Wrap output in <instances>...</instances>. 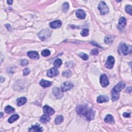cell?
<instances>
[{
    "label": "cell",
    "mask_w": 132,
    "mask_h": 132,
    "mask_svg": "<svg viewBox=\"0 0 132 132\" xmlns=\"http://www.w3.org/2000/svg\"><path fill=\"white\" fill-rule=\"evenodd\" d=\"M119 50L123 55H127L130 54L132 52V46L130 45H127L125 44H121L120 45Z\"/></svg>",
    "instance_id": "1"
},
{
    "label": "cell",
    "mask_w": 132,
    "mask_h": 132,
    "mask_svg": "<svg viewBox=\"0 0 132 132\" xmlns=\"http://www.w3.org/2000/svg\"><path fill=\"white\" fill-rule=\"evenodd\" d=\"M51 30L47 29H44L41 30L40 32L38 33V36L40 40L44 41L50 37V35H51Z\"/></svg>",
    "instance_id": "2"
},
{
    "label": "cell",
    "mask_w": 132,
    "mask_h": 132,
    "mask_svg": "<svg viewBox=\"0 0 132 132\" xmlns=\"http://www.w3.org/2000/svg\"><path fill=\"white\" fill-rule=\"evenodd\" d=\"M98 9L102 15H105L109 13V8L104 2H101L98 5Z\"/></svg>",
    "instance_id": "3"
},
{
    "label": "cell",
    "mask_w": 132,
    "mask_h": 132,
    "mask_svg": "<svg viewBox=\"0 0 132 132\" xmlns=\"http://www.w3.org/2000/svg\"><path fill=\"white\" fill-rule=\"evenodd\" d=\"M100 82L101 86L103 87H107L110 84L109 80L108 79V77L105 74H102L100 76Z\"/></svg>",
    "instance_id": "4"
},
{
    "label": "cell",
    "mask_w": 132,
    "mask_h": 132,
    "mask_svg": "<svg viewBox=\"0 0 132 132\" xmlns=\"http://www.w3.org/2000/svg\"><path fill=\"white\" fill-rule=\"evenodd\" d=\"M95 112L94 110H93L92 108H88V109L85 115V117H86L88 121H91L95 118Z\"/></svg>",
    "instance_id": "5"
},
{
    "label": "cell",
    "mask_w": 132,
    "mask_h": 132,
    "mask_svg": "<svg viewBox=\"0 0 132 132\" xmlns=\"http://www.w3.org/2000/svg\"><path fill=\"white\" fill-rule=\"evenodd\" d=\"M88 108L87 106L86 105H79L77 106L76 108V112L77 114H79L81 116H85L86 112H87V110L88 109Z\"/></svg>",
    "instance_id": "6"
},
{
    "label": "cell",
    "mask_w": 132,
    "mask_h": 132,
    "mask_svg": "<svg viewBox=\"0 0 132 132\" xmlns=\"http://www.w3.org/2000/svg\"><path fill=\"white\" fill-rule=\"evenodd\" d=\"M73 84L70 81H66L64 82L61 86V90L63 92L68 91L73 87Z\"/></svg>",
    "instance_id": "7"
},
{
    "label": "cell",
    "mask_w": 132,
    "mask_h": 132,
    "mask_svg": "<svg viewBox=\"0 0 132 132\" xmlns=\"http://www.w3.org/2000/svg\"><path fill=\"white\" fill-rule=\"evenodd\" d=\"M115 64V59L113 56H108L106 62L105 63V66L107 69H111L114 67V65Z\"/></svg>",
    "instance_id": "8"
},
{
    "label": "cell",
    "mask_w": 132,
    "mask_h": 132,
    "mask_svg": "<svg viewBox=\"0 0 132 132\" xmlns=\"http://www.w3.org/2000/svg\"><path fill=\"white\" fill-rule=\"evenodd\" d=\"M53 94L58 99H61L63 96V92L61 91V89L57 87H55L53 89Z\"/></svg>",
    "instance_id": "9"
},
{
    "label": "cell",
    "mask_w": 132,
    "mask_h": 132,
    "mask_svg": "<svg viewBox=\"0 0 132 132\" xmlns=\"http://www.w3.org/2000/svg\"><path fill=\"white\" fill-rule=\"evenodd\" d=\"M43 110L44 114L48 116H52L55 113V110L54 109L48 105H45L43 107Z\"/></svg>",
    "instance_id": "10"
},
{
    "label": "cell",
    "mask_w": 132,
    "mask_h": 132,
    "mask_svg": "<svg viewBox=\"0 0 132 132\" xmlns=\"http://www.w3.org/2000/svg\"><path fill=\"white\" fill-rule=\"evenodd\" d=\"M125 84L123 83V81H120V82L116 85V86L112 88V90H114L116 92H119L121 91L122 89L125 88Z\"/></svg>",
    "instance_id": "11"
},
{
    "label": "cell",
    "mask_w": 132,
    "mask_h": 132,
    "mask_svg": "<svg viewBox=\"0 0 132 132\" xmlns=\"http://www.w3.org/2000/svg\"><path fill=\"white\" fill-rule=\"evenodd\" d=\"M59 74V71L55 68H51L47 71L46 74L49 77H53L56 76Z\"/></svg>",
    "instance_id": "12"
},
{
    "label": "cell",
    "mask_w": 132,
    "mask_h": 132,
    "mask_svg": "<svg viewBox=\"0 0 132 132\" xmlns=\"http://www.w3.org/2000/svg\"><path fill=\"white\" fill-rule=\"evenodd\" d=\"M62 22L60 20H56L50 23V26L52 29H57L59 28L61 26Z\"/></svg>",
    "instance_id": "13"
},
{
    "label": "cell",
    "mask_w": 132,
    "mask_h": 132,
    "mask_svg": "<svg viewBox=\"0 0 132 132\" xmlns=\"http://www.w3.org/2000/svg\"><path fill=\"white\" fill-rule=\"evenodd\" d=\"M44 131L42 127H40L39 125H32L29 129V132H41Z\"/></svg>",
    "instance_id": "14"
},
{
    "label": "cell",
    "mask_w": 132,
    "mask_h": 132,
    "mask_svg": "<svg viewBox=\"0 0 132 132\" xmlns=\"http://www.w3.org/2000/svg\"><path fill=\"white\" fill-rule=\"evenodd\" d=\"M28 56L33 59H39V55L36 51H29L28 52Z\"/></svg>",
    "instance_id": "15"
},
{
    "label": "cell",
    "mask_w": 132,
    "mask_h": 132,
    "mask_svg": "<svg viewBox=\"0 0 132 132\" xmlns=\"http://www.w3.org/2000/svg\"><path fill=\"white\" fill-rule=\"evenodd\" d=\"M39 84L41 86V87H42L44 88L49 87L50 86H51L52 85V82H51V81H45L44 80H41L40 81Z\"/></svg>",
    "instance_id": "16"
},
{
    "label": "cell",
    "mask_w": 132,
    "mask_h": 132,
    "mask_svg": "<svg viewBox=\"0 0 132 132\" xmlns=\"http://www.w3.org/2000/svg\"><path fill=\"white\" fill-rule=\"evenodd\" d=\"M109 101V97L106 95H100L97 98V102L102 103L104 102H107Z\"/></svg>",
    "instance_id": "17"
},
{
    "label": "cell",
    "mask_w": 132,
    "mask_h": 132,
    "mask_svg": "<svg viewBox=\"0 0 132 132\" xmlns=\"http://www.w3.org/2000/svg\"><path fill=\"white\" fill-rule=\"evenodd\" d=\"M76 17L81 19H84L86 18V14L82 9H78L76 11Z\"/></svg>",
    "instance_id": "18"
},
{
    "label": "cell",
    "mask_w": 132,
    "mask_h": 132,
    "mask_svg": "<svg viewBox=\"0 0 132 132\" xmlns=\"http://www.w3.org/2000/svg\"><path fill=\"white\" fill-rule=\"evenodd\" d=\"M126 24V20L125 18L121 17L120 19L118 24V29H121L123 28H125Z\"/></svg>",
    "instance_id": "19"
},
{
    "label": "cell",
    "mask_w": 132,
    "mask_h": 132,
    "mask_svg": "<svg viewBox=\"0 0 132 132\" xmlns=\"http://www.w3.org/2000/svg\"><path fill=\"white\" fill-rule=\"evenodd\" d=\"M27 102V99L25 97H21L17 99V103L18 106H21L24 105Z\"/></svg>",
    "instance_id": "20"
},
{
    "label": "cell",
    "mask_w": 132,
    "mask_h": 132,
    "mask_svg": "<svg viewBox=\"0 0 132 132\" xmlns=\"http://www.w3.org/2000/svg\"><path fill=\"white\" fill-rule=\"evenodd\" d=\"M104 121L108 124H114L115 123L114 117L111 115H107L104 119Z\"/></svg>",
    "instance_id": "21"
},
{
    "label": "cell",
    "mask_w": 132,
    "mask_h": 132,
    "mask_svg": "<svg viewBox=\"0 0 132 132\" xmlns=\"http://www.w3.org/2000/svg\"><path fill=\"white\" fill-rule=\"evenodd\" d=\"M50 120H51V118H50V116L44 115L40 117V121L42 123H46L50 121Z\"/></svg>",
    "instance_id": "22"
},
{
    "label": "cell",
    "mask_w": 132,
    "mask_h": 132,
    "mask_svg": "<svg viewBox=\"0 0 132 132\" xmlns=\"http://www.w3.org/2000/svg\"><path fill=\"white\" fill-rule=\"evenodd\" d=\"M114 36L112 35H107L104 38V42L106 44H110L113 42Z\"/></svg>",
    "instance_id": "23"
},
{
    "label": "cell",
    "mask_w": 132,
    "mask_h": 132,
    "mask_svg": "<svg viewBox=\"0 0 132 132\" xmlns=\"http://www.w3.org/2000/svg\"><path fill=\"white\" fill-rule=\"evenodd\" d=\"M111 97H112V100L113 101H116V100H118L119 99V97H120L119 92H116L112 89Z\"/></svg>",
    "instance_id": "24"
},
{
    "label": "cell",
    "mask_w": 132,
    "mask_h": 132,
    "mask_svg": "<svg viewBox=\"0 0 132 132\" xmlns=\"http://www.w3.org/2000/svg\"><path fill=\"white\" fill-rule=\"evenodd\" d=\"M19 118V116L18 115H14L13 116H11V117L8 120V122L9 123H12L14 122L15 121H16Z\"/></svg>",
    "instance_id": "25"
},
{
    "label": "cell",
    "mask_w": 132,
    "mask_h": 132,
    "mask_svg": "<svg viewBox=\"0 0 132 132\" xmlns=\"http://www.w3.org/2000/svg\"><path fill=\"white\" fill-rule=\"evenodd\" d=\"M64 121V117L62 115L58 116L55 119V123L56 125H59Z\"/></svg>",
    "instance_id": "26"
},
{
    "label": "cell",
    "mask_w": 132,
    "mask_h": 132,
    "mask_svg": "<svg viewBox=\"0 0 132 132\" xmlns=\"http://www.w3.org/2000/svg\"><path fill=\"white\" fill-rule=\"evenodd\" d=\"M5 111L7 114H12L15 111V110L10 106H7L5 108Z\"/></svg>",
    "instance_id": "27"
},
{
    "label": "cell",
    "mask_w": 132,
    "mask_h": 132,
    "mask_svg": "<svg viewBox=\"0 0 132 132\" xmlns=\"http://www.w3.org/2000/svg\"><path fill=\"white\" fill-rule=\"evenodd\" d=\"M62 65V61L60 59H57L54 63V66L55 68L60 67Z\"/></svg>",
    "instance_id": "28"
},
{
    "label": "cell",
    "mask_w": 132,
    "mask_h": 132,
    "mask_svg": "<svg viewBox=\"0 0 132 132\" xmlns=\"http://www.w3.org/2000/svg\"><path fill=\"white\" fill-rule=\"evenodd\" d=\"M50 54H51V52L48 49L44 50L43 51L41 52V55L44 57H47L49 56Z\"/></svg>",
    "instance_id": "29"
},
{
    "label": "cell",
    "mask_w": 132,
    "mask_h": 132,
    "mask_svg": "<svg viewBox=\"0 0 132 132\" xmlns=\"http://www.w3.org/2000/svg\"><path fill=\"white\" fill-rule=\"evenodd\" d=\"M69 5L68 3H64L63 5V11L64 13H67L69 10Z\"/></svg>",
    "instance_id": "30"
},
{
    "label": "cell",
    "mask_w": 132,
    "mask_h": 132,
    "mask_svg": "<svg viewBox=\"0 0 132 132\" xmlns=\"http://www.w3.org/2000/svg\"><path fill=\"white\" fill-rule=\"evenodd\" d=\"M79 56L84 60H87L88 59V55L84 53H81L79 54Z\"/></svg>",
    "instance_id": "31"
},
{
    "label": "cell",
    "mask_w": 132,
    "mask_h": 132,
    "mask_svg": "<svg viewBox=\"0 0 132 132\" xmlns=\"http://www.w3.org/2000/svg\"><path fill=\"white\" fill-rule=\"evenodd\" d=\"M81 35L83 37H86L89 35V30L87 29H84L81 33Z\"/></svg>",
    "instance_id": "32"
},
{
    "label": "cell",
    "mask_w": 132,
    "mask_h": 132,
    "mask_svg": "<svg viewBox=\"0 0 132 132\" xmlns=\"http://www.w3.org/2000/svg\"><path fill=\"white\" fill-rule=\"evenodd\" d=\"M132 7L131 5H126L125 7L126 12L129 14L130 15H132Z\"/></svg>",
    "instance_id": "33"
},
{
    "label": "cell",
    "mask_w": 132,
    "mask_h": 132,
    "mask_svg": "<svg viewBox=\"0 0 132 132\" xmlns=\"http://www.w3.org/2000/svg\"><path fill=\"white\" fill-rule=\"evenodd\" d=\"M63 75L64 76L67 77H70L71 76V75H72V72L70 70H67V71L64 72L63 73Z\"/></svg>",
    "instance_id": "34"
},
{
    "label": "cell",
    "mask_w": 132,
    "mask_h": 132,
    "mask_svg": "<svg viewBox=\"0 0 132 132\" xmlns=\"http://www.w3.org/2000/svg\"><path fill=\"white\" fill-rule=\"evenodd\" d=\"M92 55H98L99 54V50L98 49H93L90 52Z\"/></svg>",
    "instance_id": "35"
},
{
    "label": "cell",
    "mask_w": 132,
    "mask_h": 132,
    "mask_svg": "<svg viewBox=\"0 0 132 132\" xmlns=\"http://www.w3.org/2000/svg\"><path fill=\"white\" fill-rule=\"evenodd\" d=\"M20 64L22 66H25L26 65H28V61L26 59H23L21 61Z\"/></svg>",
    "instance_id": "36"
},
{
    "label": "cell",
    "mask_w": 132,
    "mask_h": 132,
    "mask_svg": "<svg viewBox=\"0 0 132 132\" xmlns=\"http://www.w3.org/2000/svg\"><path fill=\"white\" fill-rule=\"evenodd\" d=\"M29 73H30L29 69V68H25L24 69V70H23V75L24 76L28 75V74H29Z\"/></svg>",
    "instance_id": "37"
},
{
    "label": "cell",
    "mask_w": 132,
    "mask_h": 132,
    "mask_svg": "<svg viewBox=\"0 0 132 132\" xmlns=\"http://www.w3.org/2000/svg\"><path fill=\"white\" fill-rule=\"evenodd\" d=\"M90 44H92V45H95H95L96 46H97V47H99V48H101V46L100 45H99L98 44H96L95 41H92L90 42Z\"/></svg>",
    "instance_id": "38"
},
{
    "label": "cell",
    "mask_w": 132,
    "mask_h": 132,
    "mask_svg": "<svg viewBox=\"0 0 132 132\" xmlns=\"http://www.w3.org/2000/svg\"><path fill=\"white\" fill-rule=\"evenodd\" d=\"M123 116L125 118H130L131 117V114L127 113V112H125V113H123Z\"/></svg>",
    "instance_id": "39"
},
{
    "label": "cell",
    "mask_w": 132,
    "mask_h": 132,
    "mask_svg": "<svg viewBox=\"0 0 132 132\" xmlns=\"http://www.w3.org/2000/svg\"><path fill=\"white\" fill-rule=\"evenodd\" d=\"M7 3H8V4L9 5H11L13 3V1H7Z\"/></svg>",
    "instance_id": "40"
},
{
    "label": "cell",
    "mask_w": 132,
    "mask_h": 132,
    "mask_svg": "<svg viewBox=\"0 0 132 132\" xmlns=\"http://www.w3.org/2000/svg\"><path fill=\"white\" fill-rule=\"evenodd\" d=\"M5 81V79L3 78V77H2V76L1 77V83H3L4 81Z\"/></svg>",
    "instance_id": "41"
},
{
    "label": "cell",
    "mask_w": 132,
    "mask_h": 132,
    "mask_svg": "<svg viewBox=\"0 0 132 132\" xmlns=\"http://www.w3.org/2000/svg\"><path fill=\"white\" fill-rule=\"evenodd\" d=\"M3 112H1V118L3 117Z\"/></svg>",
    "instance_id": "42"
}]
</instances>
